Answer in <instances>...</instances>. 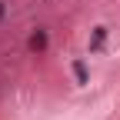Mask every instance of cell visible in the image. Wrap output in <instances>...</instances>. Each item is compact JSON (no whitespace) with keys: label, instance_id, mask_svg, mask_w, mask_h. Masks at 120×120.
<instances>
[{"label":"cell","instance_id":"obj_3","mask_svg":"<svg viewBox=\"0 0 120 120\" xmlns=\"http://www.w3.org/2000/svg\"><path fill=\"white\" fill-rule=\"evenodd\" d=\"M73 73H77V80H80V83H87V67L80 64V60L73 64Z\"/></svg>","mask_w":120,"mask_h":120},{"label":"cell","instance_id":"obj_1","mask_svg":"<svg viewBox=\"0 0 120 120\" xmlns=\"http://www.w3.org/2000/svg\"><path fill=\"white\" fill-rule=\"evenodd\" d=\"M30 50H37V53L47 50V34H43V30H37V34L30 37Z\"/></svg>","mask_w":120,"mask_h":120},{"label":"cell","instance_id":"obj_2","mask_svg":"<svg viewBox=\"0 0 120 120\" xmlns=\"http://www.w3.org/2000/svg\"><path fill=\"white\" fill-rule=\"evenodd\" d=\"M103 37H107V30L100 27L97 34H94V43H90V50H100V47H103Z\"/></svg>","mask_w":120,"mask_h":120},{"label":"cell","instance_id":"obj_4","mask_svg":"<svg viewBox=\"0 0 120 120\" xmlns=\"http://www.w3.org/2000/svg\"><path fill=\"white\" fill-rule=\"evenodd\" d=\"M0 17H4V7H0Z\"/></svg>","mask_w":120,"mask_h":120}]
</instances>
